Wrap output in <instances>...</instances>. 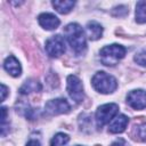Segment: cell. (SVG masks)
I'll return each instance as SVG.
<instances>
[{"instance_id":"1","label":"cell","mask_w":146,"mask_h":146,"mask_svg":"<svg viewBox=\"0 0 146 146\" xmlns=\"http://www.w3.org/2000/svg\"><path fill=\"white\" fill-rule=\"evenodd\" d=\"M64 34L75 54L81 55L87 49V40L82 27L78 23H71L64 29Z\"/></svg>"},{"instance_id":"2","label":"cell","mask_w":146,"mask_h":146,"mask_svg":"<svg viewBox=\"0 0 146 146\" xmlns=\"http://www.w3.org/2000/svg\"><path fill=\"white\" fill-rule=\"evenodd\" d=\"M124 55H125V48L117 43L105 46L99 51L100 62L106 66L116 65L124 57Z\"/></svg>"},{"instance_id":"3","label":"cell","mask_w":146,"mask_h":146,"mask_svg":"<svg viewBox=\"0 0 146 146\" xmlns=\"http://www.w3.org/2000/svg\"><path fill=\"white\" fill-rule=\"evenodd\" d=\"M92 87L100 94H112L117 88L116 79L106 72L99 71L91 79Z\"/></svg>"},{"instance_id":"4","label":"cell","mask_w":146,"mask_h":146,"mask_svg":"<svg viewBox=\"0 0 146 146\" xmlns=\"http://www.w3.org/2000/svg\"><path fill=\"white\" fill-rule=\"evenodd\" d=\"M119 112V106L117 104L110 103V104H104L98 107L96 112V123L98 128H102L106 123L111 122L114 116Z\"/></svg>"},{"instance_id":"5","label":"cell","mask_w":146,"mask_h":146,"mask_svg":"<svg viewBox=\"0 0 146 146\" xmlns=\"http://www.w3.org/2000/svg\"><path fill=\"white\" fill-rule=\"evenodd\" d=\"M67 94L68 96L75 102V103H81L84 99V92H83V86L81 80L76 75H68L67 76Z\"/></svg>"},{"instance_id":"6","label":"cell","mask_w":146,"mask_h":146,"mask_svg":"<svg viewBox=\"0 0 146 146\" xmlns=\"http://www.w3.org/2000/svg\"><path fill=\"white\" fill-rule=\"evenodd\" d=\"M46 51L50 57H59L60 55H63L66 50L65 47V40L62 35L56 34L52 35L51 38H49L46 41Z\"/></svg>"},{"instance_id":"7","label":"cell","mask_w":146,"mask_h":146,"mask_svg":"<svg viewBox=\"0 0 146 146\" xmlns=\"http://www.w3.org/2000/svg\"><path fill=\"white\" fill-rule=\"evenodd\" d=\"M70 104L64 98H56L48 100L44 105V111L50 115H58V114H65L70 112Z\"/></svg>"},{"instance_id":"8","label":"cell","mask_w":146,"mask_h":146,"mask_svg":"<svg viewBox=\"0 0 146 146\" xmlns=\"http://www.w3.org/2000/svg\"><path fill=\"white\" fill-rule=\"evenodd\" d=\"M127 103L133 110H144L146 107V91L141 89L130 91L127 95Z\"/></svg>"},{"instance_id":"9","label":"cell","mask_w":146,"mask_h":146,"mask_svg":"<svg viewBox=\"0 0 146 146\" xmlns=\"http://www.w3.org/2000/svg\"><path fill=\"white\" fill-rule=\"evenodd\" d=\"M38 22L41 25V27H43L44 30H48V31L57 29L59 26V24H60L59 19L55 15H52L50 13L40 14L39 17H38Z\"/></svg>"},{"instance_id":"10","label":"cell","mask_w":146,"mask_h":146,"mask_svg":"<svg viewBox=\"0 0 146 146\" xmlns=\"http://www.w3.org/2000/svg\"><path fill=\"white\" fill-rule=\"evenodd\" d=\"M128 122H129V119L124 114H119L111 121L108 125V131L112 133H121L125 130Z\"/></svg>"},{"instance_id":"11","label":"cell","mask_w":146,"mask_h":146,"mask_svg":"<svg viewBox=\"0 0 146 146\" xmlns=\"http://www.w3.org/2000/svg\"><path fill=\"white\" fill-rule=\"evenodd\" d=\"M3 68L11 75V76H19L22 73V67L18 59L14 56H8L3 62Z\"/></svg>"},{"instance_id":"12","label":"cell","mask_w":146,"mask_h":146,"mask_svg":"<svg viewBox=\"0 0 146 146\" xmlns=\"http://www.w3.org/2000/svg\"><path fill=\"white\" fill-rule=\"evenodd\" d=\"M87 34H88V38L92 41L95 40H98L99 38H102L103 35V27L99 23L97 22H89L87 24Z\"/></svg>"},{"instance_id":"13","label":"cell","mask_w":146,"mask_h":146,"mask_svg":"<svg viewBox=\"0 0 146 146\" xmlns=\"http://www.w3.org/2000/svg\"><path fill=\"white\" fill-rule=\"evenodd\" d=\"M41 89H42V86L40 84L39 81L33 80V79H30V80H26L23 83V86L19 88V92L22 95H29L31 92L41 91Z\"/></svg>"},{"instance_id":"14","label":"cell","mask_w":146,"mask_h":146,"mask_svg":"<svg viewBox=\"0 0 146 146\" xmlns=\"http://www.w3.org/2000/svg\"><path fill=\"white\" fill-rule=\"evenodd\" d=\"M74 5H75V2L74 1H71V0H55V1H52V6H54V8L58 11V13H60V14H67V13H70L72 9H73V7H74Z\"/></svg>"},{"instance_id":"15","label":"cell","mask_w":146,"mask_h":146,"mask_svg":"<svg viewBox=\"0 0 146 146\" xmlns=\"http://www.w3.org/2000/svg\"><path fill=\"white\" fill-rule=\"evenodd\" d=\"M131 137L137 141H146V122L133 125Z\"/></svg>"},{"instance_id":"16","label":"cell","mask_w":146,"mask_h":146,"mask_svg":"<svg viewBox=\"0 0 146 146\" xmlns=\"http://www.w3.org/2000/svg\"><path fill=\"white\" fill-rule=\"evenodd\" d=\"M136 22L146 23V1H138L136 5Z\"/></svg>"},{"instance_id":"17","label":"cell","mask_w":146,"mask_h":146,"mask_svg":"<svg viewBox=\"0 0 146 146\" xmlns=\"http://www.w3.org/2000/svg\"><path fill=\"white\" fill-rule=\"evenodd\" d=\"M68 141H70L68 135H66L64 132H58L51 138L50 146H67Z\"/></svg>"},{"instance_id":"18","label":"cell","mask_w":146,"mask_h":146,"mask_svg":"<svg viewBox=\"0 0 146 146\" xmlns=\"http://www.w3.org/2000/svg\"><path fill=\"white\" fill-rule=\"evenodd\" d=\"M135 62L140 66H146V50H141L137 52L135 56Z\"/></svg>"},{"instance_id":"19","label":"cell","mask_w":146,"mask_h":146,"mask_svg":"<svg viewBox=\"0 0 146 146\" xmlns=\"http://www.w3.org/2000/svg\"><path fill=\"white\" fill-rule=\"evenodd\" d=\"M111 146H128V144H127V141H125L124 139L119 138V139H116L115 141H113V143L111 144Z\"/></svg>"},{"instance_id":"20","label":"cell","mask_w":146,"mask_h":146,"mask_svg":"<svg viewBox=\"0 0 146 146\" xmlns=\"http://www.w3.org/2000/svg\"><path fill=\"white\" fill-rule=\"evenodd\" d=\"M7 94H8V88L2 83V84H1V102H3V100L6 99Z\"/></svg>"},{"instance_id":"21","label":"cell","mask_w":146,"mask_h":146,"mask_svg":"<svg viewBox=\"0 0 146 146\" xmlns=\"http://www.w3.org/2000/svg\"><path fill=\"white\" fill-rule=\"evenodd\" d=\"M26 146H41V144H40V141L36 140V139H31V140L27 141Z\"/></svg>"},{"instance_id":"22","label":"cell","mask_w":146,"mask_h":146,"mask_svg":"<svg viewBox=\"0 0 146 146\" xmlns=\"http://www.w3.org/2000/svg\"><path fill=\"white\" fill-rule=\"evenodd\" d=\"M76 146H80V145H76Z\"/></svg>"}]
</instances>
